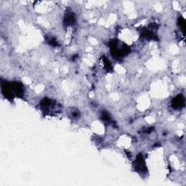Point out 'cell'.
Instances as JSON below:
<instances>
[{
	"label": "cell",
	"instance_id": "obj_1",
	"mask_svg": "<svg viewBox=\"0 0 186 186\" xmlns=\"http://www.w3.org/2000/svg\"><path fill=\"white\" fill-rule=\"evenodd\" d=\"M2 92L5 98L9 100H12L15 96L21 98L23 95L24 90L23 86L18 82L8 83V82H2Z\"/></svg>",
	"mask_w": 186,
	"mask_h": 186
},
{
	"label": "cell",
	"instance_id": "obj_2",
	"mask_svg": "<svg viewBox=\"0 0 186 186\" xmlns=\"http://www.w3.org/2000/svg\"><path fill=\"white\" fill-rule=\"evenodd\" d=\"M110 47L111 49V53L113 55L114 58H123L124 55H126L128 53L129 47L127 46H119L118 42L116 41H111L110 42Z\"/></svg>",
	"mask_w": 186,
	"mask_h": 186
},
{
	"label": "cell",
	"instance_id": "obj_3",
	"mask_svg": "<svg viewBox=\"0 0 186 186\" xmlns=\"http://www.w3.org/2000/svg\"><path fill=\"white\" fill-rule=\"evenodd\" d=\"M184 103H185V100L183 97L180 95H178L176 98L173 99L172 100V106L175 108H179L182 106H184Z\"/></svg>",
	"mask_w": 186,
	"mask_h": 186
},
{
	"label": "cell",
	"instance_id": "obj_4",
	"mask_svg": "<svg viewBox=\"0 0 186 186\" xmlns=\"http://www.w3.org/2000/svg\"><path fill=\"white\" fill-rule=\"evenodd\" d=\"M135 168L137 170H139L140 171H142L143 170H144L145 167V162L143 158L141 156V155L138 156V157L137 158L136 161H135Z\"/></svg>",
	"mask_w": 186,
	"mask_h": 186
},
{
	"label": "cell",
	"instance_id": "obj_5",
	"mask_svg": "<svg viewBox=\"0 0 186 186\" xmlns=\"http://www.w3.org/2000/svg\"><path fill=\"white\" fill-rule=\"evenodd\" d=\"M75 22V17L71 12H68L65 14L64 18V23L66 26H71L73 25Z\"/></svg>",
	"mask_w": 186,
	"mask_h": 186
},
{
	"label": "cell",
	"instance_id": "obj_6",
	"mask_svg": "<svg viewBox=\"0 0 186 186\" xmlns=\"http://www.w3.org/2000/svg\"><path fill=\"white\" fill-rule=\"evenodd\" d=\"M49 42L50 44H51V45H53V46H57L58 45V42H57L55 40L53 39H50L49 40Z\"/></svg>",
	"mask_w": 186,
	"mask_h": 186
}]
</instances>
